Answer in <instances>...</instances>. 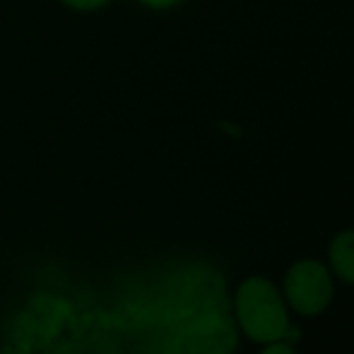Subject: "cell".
<instances>
[{
  "label": "cell",
  "instance_id": "5b68a950",
  "mask_svg": "<svg viewBox=\"0 0 354 354\" xmlns=\"http://www.w3.org/2000/svg\"><path fill=\"white\" fill-rule=\"evenodd\" d=\"M66 3L80 10H92V8H99V5L109 3V0H66Z\"/></svg>",
  "mask_w": 354,
  "mask_h": 354
},
{
  "label": "cell",
  "instance_id": "277c9868",
  "mask_svg": "<svg viewBox=\"0 0 354 354\" xmlns=\"http://www.w3.org/2000/svg\"><path fill=\"white\" fill-rule=\"evenodd\" d=\"M261 354H297V352H294L289 345H284V342L275 340V342H268V347Z\"/></svg>",
  "mask_w": 354,
  "mask_h": 354
},
{
  "label": "cell",
  "instance_id": "6da1fadb",
  "mask_svg": "<svg viewBox=\"0 0 354 354\" xmlns=\"http://www.w3.org/2000/svg\"><path fill=\"white\" fill-rule=\"evenodd\" d=\"M236 318L243 333L263 345L284 340L289 330L287 306L282 301V294L277 292L275 284L263 277H251L239 287Z\"/></svg>",
  "mask_w": 354,
  "mask_h": 354
},
{
  "label": "cell",
  "instance_id": "8992f818",
  "mask_svg": "<svg viewBox=\"0 0 354 354\" xmlns=\"http://www.w3.org/2000/svg\"><path fill=\"white\" fill-rule=\"evenodd\" d=\"M145 5H152V8H169V5L178 3V0H142Z\"/></svg>",
  "mask_w": 354,
  "mask_h": 354
},
{
  "label": "cell",
  "instance_id": "7a4b0ae2",
  "mask_svg": "<svg viewBox=\"0 0 354 354\" xmlns=\"http://www.w3.org/2000/svg\"><path fill=\"white\" fill-rule=\"evenodd\" d=\"M284 299L301 316H316L330 304L333 280L318 261H301L284 277Z\"/></svg>",
  "mask_w": 354,
  "mask_h": 354
},
{
  "label": "cell",
  "instance_id": "3957f363",
  "mask_svg": "<svg viewBox=\"0 0 354 354\" xmlns=\"http://www.w3.org/2000/svg\"><path fill=\"white\" fill-rule=\"evenodd\" d=\"M330 266L340 280L354 284V232H342L333 239Z\"/></svg>",
  "mask_w": 354,
  "mask_h": 354
}]
</instances>
